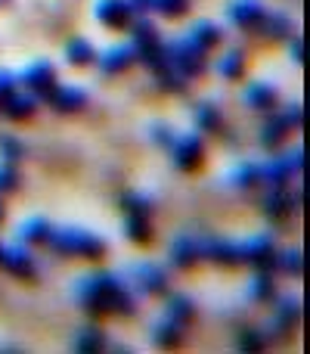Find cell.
I'll use <instances>...</instances> for the list:
<instances>
[{"instance_id": "b9f144b4", "label": "cell", "mask_w": 310, "mask_h": 354, "mask_svg": "<svg viewBox=\"0 0 310 354\" xmlns=\"http://www.w3.org/2000/svg\"><path fill=\"white\" fill-rule=\"evenodd\" d=\"M130 10H134V12H149V10H153V0H130Z\"/></svg>"}, {"instance_id": "f546056e", "label": "cell", "mask_w": 310, "mask_h": 354, "mask_svg": "<svg viewBox=\"0 0 310 354\" xmlns=\"http://www.w3.org/2000/svg\"><path fill=\"white\" fill-rule=\"evenodd\" d=\"M124 230H128V236L134 243H149V236H153V224H149L146 214H128Z\"/></svg>"}, {"instance_id": "e0dca14e", "label": "cell", "mask_w": 310, "mask_h": 354, "mask_svg": "<svg viewBox=\"0 0 310 354\" xmlns=\"http://www.w3.org/2000/svg\"><path fill=\"white\" fill-rule=\"evenodd\" d=\"M47 100L56 112H78L81 106L87 103V93L81 91V87H59L56 84V91L50 93Z\"/></svg>"}, {"instance_id": "ffe728a7", "label": "cell", "mask_w": 310, "mask_h": 354, "mask_svg": "<svg viewBox=\"0 0 310 354\" xmlns=\"http://www.w3.org/2000/svg\"><path fill=\"white\" fill-rule=\"evenodd\" d=\"M258 28H261L267 37H276V41H282V37L292 35V19H289L286 12H264L261 22H258Z\"/></svg>"}, {"instance_id": "74e56055", "label": "cell", "mask_w": 310, "mask_h": 354, "mask_svg": "<svg viewBox=\"0 0 310 354\" xmlns=\"http://www.w3.org/2000/svg\"><path fill=\"white\" fill-rule=\"evenodd\" d=\"M19 187V171L12 162H3L0 165V193H10V189Z\"/></svg>"}, {"instance_id": "484cf974", "label": "cell", "mask_w": 310, "mask_h": 354, "mask_svg": "<svg viewBox=\"0 0 310 354\" xmlns=\"http://www.w3.org/2000/svg\"><path fill=\"white\" fill-rule=\"evenodd\" d=\"M66 56L72 66H90L93 56H97V50H93V44L87 41V37H72L66 47Z\"/></svg>"}, {"instance_id": "5bb4252c", "label": "cell", "mask_w": 310, "mask_h": 354, "mask_svg": "<svg viewBox=\"0 0 310 354\" xmlns=\"http://www.w3.org/2000/svg\"><path fill=\"white\" fill-rule=\"evenodd\" d=\"M264 3L261 0H233L230 3V19L239 25V28H258L264 16Z\"/></svg>"}, {"instance_id": "ee69618b", "label": "cell", "mask_w": 310, "mask_h": 354, "mask_svg": "<svg viewBox=\"0 0 310 354\" xmlns=\"http://www.w3.org/2000/svg\"><path fill=\"white\" fill-rule=\"evenodd\" d=\"M0 221H3V202H0Z\"/></svg>"}, {"instance_id": "ba28073f", "label": "cell", "mask_w": 310, "mask_h": 354, "mask_svg": "<svg viewBox=\"0 0 310 354\" xmlns=\"http://www.w3.org/2000/svg\"><path fill=\"white\" fill-rule=\"evenodd\" d=\"M242 261L255 264L261 270L276 268V245L270 236H251L242 243Z\"/></svg>"}, {"instance_id": "f35d334b", "label": "cell", "mask_w": 310, "mask_h": 354, "mask_svg": "<svg viewBox=\"0 0 310 354\" xmlns=\"http://www.w3.org/2000/svg\"><path fill=\"white\" fill-rule=\"evenodd\" d=\"M239 348H242V351H261L264 348V333L245 330L242 336H239Z\"/></svg>"}, {"instance_id": "7c38bea8", "label": "cell", "mask_w": 310, "mask_h": 354, "mask_svg": "<svg viewBox=\"0 0 310 354\" xmlns=\"http://www.w3.org/2000/svg\"><path fill=\"white\" fill-rule=\"evenodd\" d=\"M202 258V239L199 236H177L174 243H171V261L177 264V268H193L195 261Z\"/></svg>"}, {"instance_id": "d590c367", "label": "cell", "mask_w": 310, "mask_h": 354, "mask_svg": "<svg viewBox=\"0 0 310 354\" xmlns=\"http://www.w3.org/2000/svg\"><path fill=\"white\" fill-rule=\"evenodd\" d=\"M195 122H199V128H205V131H220V112L214 109L211 103H202L199 112H195Z\"/></svg>"}, {"instance_id": "f6af8a7d", "label": "cell", "mask_w": 310, "mask_h": 354, "mask_svg": "<svg viewBox=\"0 0 310 354\" xmlns=\"http://www.w3.org/2000/svg\"><path fill=\"white\" fill-rule=\"evenodd\" d=\"M3 3H10V0H0V6H3Z\"/></svg>"}, {"instance_id": "4fadbf2b", "label": "cell", "mask_w": 310, "mask_h": 354, "mask_svg": "<svg viewBox=\"0 0 310 354\" xmlns=\"http://www.w3.org/2000/svg\"><path fill=\"white\" fill-rule=\"evenodd\" d=\"M0 264L16 277H35V258H31L22 245H6V249H0Z\"/></svg>"}, {"instance_id": "8992f818", "label": "cell", "mask_w": 310, "mask_h": 354, "mask_svg": "<svg viewBox=\"0 0 310 354\" xmlns=\"http://www.w3.org/2000/svg\"><path fill=\"white\" fill-rule=\"evenodd\" d=\"M171 147H174V165L180 168V171L199 168L202 156H205V143H202L199 134H180Z\"/></svg>"}, {"instance_id": "4dcf8cb0", "label": "cell", "mask_w": 310, "mask_h": 354, "mask_svg": "<svg viewBox=\"0 0 310 354\" xmlns=\"http://www.w3.org/2000/svg\"><path fill=\"white\" fill-rule=\"evenodd\" d=\"M122 208H124L128 214H146V218H149V214H153V199L130 189V193L122 196Z\"/></svg>"}, {"instance_id": "6da1fadb", "label": "cell", "mask_w": 310, "mask_h": 354, "mask_svg": "<svg viewBox=\"0 0 310 354\" xmlns=\"http://www.w3.org/2000/svg\"><path fill=\"white\" fill-rule=\"evenodd\" d=\"M75 299L87 314H134L137 299L115 274H90L75 283Z\"/></svg>"}, {"instance_id": "ab89813d", "label": "cell", "mask_w": 310, "mask_h": 354, "mask_svg": "<svg viewBox=\"0 0 310 354\" xmlns=\"http://www.w3.org/2000/svg\"><path fill=\"white\" fill-rule=\"evenodd\" d=\"M12 93H16V78H12L10 72H0V106H3Z\"/></svg>"}, {"instance_id": "d4e9b609", "label": "cell", "mask_w": 310, "mask_h": 354, "mask_svg": "<svg viewBox=\"0 0 310 354\" xmlns=\"http://www.w3.org/2000/svg\"><path fill=\"white\" fill-rule=\"evenodd\" d=\"M50 230H53V227H50L47 218H28L19 227V239H22V243H47Z\"/></svg>"}, {"instance_id": "836d02e7", "label": "cell", "mask_w": 310, "mask_h": 354, "mask_svg": "<svg viewBox=\"0 0 310 354\" xmlns=\"http://www.w3.org/2000/svg\"><path fill=\"white\" fill-rule=\"evenodd\" d=\"M242 68H245V56L239 53V50H230V53L224 56V59H220V75H224V78H239V75H242Z\"/></svg>"}, {"instance_id": "7402d4cb", "label": "cell", "mask_w": 310, "mask_h": 354, "mask_svg": "<svg viewBox=\"0 0 310 354\" xmlns=\"http://www.w3.org/2000/svg\"><path fill=\"white\" fill-rule=\"evenodd\" d=\"M106 348V333L97 330V326H84V330H78V336H75V351L81 354H97Z\"/></svg>"}, {"instance_id": "603a6c76", "label": "cell", "mask_w": 310, "mask_h": 354, "mask_svg": "<svg viewBox=\"0 0 310 354\" xmlns=\"http://www.w3.org/2000/svg\"><path fill=\"white\" fill-rule=\"evenodd\" d=\"M186 37L195 44V47H202V50L208 53V50H211L214 44L220 41V28H217L214 22H208V19H202V22H195V25H193V31H189Z\"/></svg>"}, {"instance_id": "cb8c5ba5", "label": "cell", "mask_w": 310, "mask_h": 354, "mask_svg": "<svg viewBox=\"0 0 310 354\" xmlns=\"http://www.w3.org/2000/svg\"><path fill=\"white\" fill-rule=\"evenodd\" d=\"M245 103L261 109V112H267L276 106V91L270 84H261V81H258V84H251L249 91H245Z\"/></svg>"}, {"instance_id": "277c9868", "label": "cell", "mask_w": 310, "mask_h": 354, "mask_svg": "<svg viewBox=\"0 0 310 354\" xmlns=\"http://www.w3.org/2000/svg\"><path fill=\"white\" fill-rule=\"evenodd\" d=\"M164 56H168V66L180 72L183 78H195L205 72V50L195 47L189 37H177V41L164 44Z\"/></svg>"}, {"instance_id": "3957f363", "label": "cell", "mask_w": 310, "mask_h": 354, "mask_svg": "<svg viewBox=\"0 0 310 354\" xmlns=\"http://www.w3.org/2000/svg\"><path fill=\"white\" fill-rule=\"evenodd\" d=\"M134 50H137V59H143L149 68L158 75L168 68V56H164V44H162V35L149 19H140L134 25Z\"/></svg>"}, {"instance_id": "44dd1931", "label": "cell", "mask_w": 310, "mask_h": 354, "mask_svg": "<svg viewBox=\"0 0 310 354\" xmlns=\"http://www.w3.org/2000/svg\"><path fill=\"white\" fill-rule=\"evenodd\" d=\"M153 342L155 345H164V348H171V345H180L183 342V324H177V320H171V317H162L153 326Z\"/></svg>"}, {"instance_id": "d6a6232c", "label": "cell", "mask_w": 310, "mask_h": 354, "mask_svg": "<svg viewBox=\"0 0 310 354\" xmlns=\"http://www.w3.org/2000/svg\"><path fill=\"white\" fill-rule=\"evenodd\" d=\"M276 268H282L286 274H304V255L295 249L276 252Z\"/></svg>"}, {"instance_id": "5b68a950", "label": "cell", "mask_w": 310, "mask_h": 354, "mask_svg": "<svg viewBox=\"0 0 310 354\" xmlns=\"http://www.w3.org/2000/svg\"><path fill=\"white\" fill-rule=\"evenodd\" d=\"M304 162H307V153L304 149H295L292 156H282V159H273L270 165H264L261 168V180H267L270 187H286L289 177L304 168Z\"/></svg>"}, {"instance_id": "f1b7e54d", "label": "cell", "mask_w": 310, "mask_h": 354, "mask_svg": "<svg viewBox=\"0 0 310 354\" xmlns=\"http://www.w3.org/2000/svg\"><path fill=\"white\" fill-rule=\"evenodd\" d=\"M258 180H261V165H255V162H242L230 171V183H236L242 189H251Z\"/></svg>"}, {"instance_id": "7a4b0ae2", "label": "cell", "mask_w": 310, "mask_h": 354, "mask_svg": "<svg viewBox=\"0 0 310 354\" xmlns=\"http://www.w3.org/2000/svg\"><path fill=\"white\" fill-rule=\"evenodd\" d=\"M47 243L53 245L59 255H81V258H103L106 243L90 230L81 227H62V230H50Z\"/></svg>"}, {"instance_id": "e575fe53", "label": "cell", "mask_w": 310, "mask_h": 354, "mask_svg": "<svg viewBox=\"0 0 310 354\" xmlns=\"http://www.w3.org/2000/svg\"><path fill=\"white\" fill-rule=\"evenodd\" d=\"M0 156H3V162H12V165H16V162L25 156V147L12 134H0Z\"/></svg>"}, {"instance_id": "9a60e30c", "label": "cell", "mask_w": 310, "mask_h": 354, "mask_svg": "<svg viewBox=\"0 0 310 354\" xmlns=\"http://www.w3.org/2000/svg\"><path fill=\"white\" fill-rule=\"evenodd\" d=\"M301 320V305L295 299H280V305H276V314H273V333L276 336H286V333H292L295 326H298Z\"/></svg>"}, {"instance_id": "83f0119b", "label": "cell", "mask_w": 310, "mask_h": 354, "mask_svg": "<svg viewBox=\"0 0 310 354\" xmlns=\"http://www.w3.org/2000/svg\"><path fill=\"white\" fill-rule=\"evenodd\" d=\"M0 109H6V115L10 118H28V115H35V109H37V100L31 97V93H25V97H19V93H12L10 100H6Z\"/></svg>"}, {"instance_id": "52a82bcc", "label": "cell", "mask_w": 310, "mask_h": 354, "mask_svg": "<svg viewBox=\"0 0 310 354\" xmlns=\"http://www.w3.org/2000/svg\"><path fill=\"white\" fill-rule=\"evenodd\" d=\"M22 84L31 87V93H37V97H50V93L56 91V68L43 59L31 62L22 72Z\"/></svg>"}, {"instance_id": "9c48e42d", "label": "cell", "mask_w": 310, "mask_h": 354, "mask_svg": "<svg viewBox=\"0 0 310 354\" xmlns=\"http://www.w3.org/2000/svg\"><path fill=\"white\" fill-rule=\"evenodd\" d=\"M130 283H134V289H140V292L158 295L168 286V274H164L158 264H134V268H130Z\"/></svg>"}, {"instance_id": "60d3db41", "label": "cell", "mask_w": 310, "mask_h": 354, "mask_svg": "<svg viewBox=\"0 0 310 354\" xmlns=\"http://www.w3.org/2000/svg\"><path fill=\"white\" fill-rule=\"evenodd\" d=\"M153 140L162 143V147H171V143H174V134H171L164 124H155V128H153Z\"/></svg>"}, {"instance_id": "1f68e13d", "label": "cell", "mask_w": 310, "mask_h": 354, "mask_svg": "<svg viewBox=\"0 0 310 354\" xmlns=\"http://www.w3.org/2000/svg\"><path fill=\"white\" fill-rule=\"evenodd\" d=\"M249 299H255V301H267V299H273V277L267 274V270H261V274L251 280V286H249Z\"/></svg>"}, {"instance_id": "8fae6325", "label": "cell", "mask_w": 310, "mask_h": 354, "mask_svg": "<svg viewBox=\"0 0 310 354\" xmlns=\"http://www.w3.org/2000/svg\"><path fill=\"white\" fill-rule=\"evenodd\" d=\"M97 19L103 25H109V28H128L130 19H134V10H130L124 0H99Z\"/></svg>"}, {"instance_id": "2e32d148", "label": "cell", "mask_w": 310, "mask_h": 354, "mask_svg": "<svg viewBox=\"0 0 310 354\" xmlns=\"http://www.w3.org/2000/svg\"><path fill=\"white\" fill-rule=\"evenodd\" d=\"M292 128H295V124L289 122L286 112H276V115H270V118H267V124H264V131H261V143H264L267 149H276L282 140H286V134H289Z\"/></svg>"}, {"instance_id": "8d00e7d4", "label": "cell", "mask_w": 310, "mask_h": 354, "mask_svg": "<svg viewBox=\"0 0 310 354\" xmlns=\"http://www.w3.org/2000/svg\"><path fill=\"white\" fill-rule=\"evenodd\" d=\"M153 10H158L162 16H183L189 10V0H153Z\"/></svg>"}, {"instance_id": "7bdbcfd3", "label": "cell", "mask_w": 310, "mask_h": 354, "mask_svg": "<svg viewBox=\"0 0 310 354\" xmlns=\"http://www.w3.org/2000/svg\"><path fill=\"white\" fill-rule=\"evenodd\" d=\"M292 53H295V59H298V62H304V56H307V50H304V44H301V41H295V47H292Z\"/></svg>"}, {"instance_id": "4316f807", "label": "cell", "mask_w": 310, "mask_h": 354, "mask_svg": "<svg viewBox=\"0 0 310 354\" xmlns=\"http://www.w3.org/2000/svg\"><path fill=\"white\" fill-rule=\"evenodd\" d=\"M193 314H195V305L186 299V295H171L168 308H164V317L177 320V324H183V326L193 320Z\"/></svg>"}, {"instance_id": "30bf717a", "label": "cell", "mask_w": 310, "mask_h": 354, "mask_svg": "<svg viewBox=\"0 0 310 354\" xmlns=\"http://www.w3.org/2000/svg\"><path fill=\"white\" fill-rule=\"evenodd\" d=\"M202 255L211 258L217 264H242V243H233V239H202Z\"/></svg>"}, {"instance_id": "ac0fdd59", "label": "cell", "mask_w": 310, "mask_h": 354, "mask_svg": "<svg viewBox=\"0 0 310 354\" xmlns=\"http://www.w3.org/2000/svg\"><path fill=\"white\" fill-rule=\"evenodd\" d=\"M134 59H137V50H134V44H130V47H112V50H106L99 66H103L106 75H118V72H124V68H128Z\"/></svg>"}, {"instance_id": "d6986e66", "label": "cell", "mask_w": 310, "mask_h": 354, "mask_svg": "<svg viewBox=\"0 0 310 354\" xmlns=\"http://www.w3.org/2000/svg\"><path fill=\"white\" fill-rule=\"evenodd\" d=\"M292 208H295V202H292V196L286 193V187H273V193L264 199V212L273 221H286L289 214H292Z\"/></svg>"}]
</instances>
